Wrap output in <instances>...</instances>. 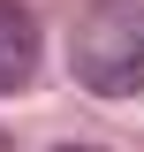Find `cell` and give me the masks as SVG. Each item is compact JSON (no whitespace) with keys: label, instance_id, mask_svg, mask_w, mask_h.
<instances>
[{"label":"cell","instance_id":"1","mask_svg":"<svg viewBox=\"0 0 144 152\" xmlns=\"http://www.w3.org/2000/svg\"><path fill=\"white\" fill-rule=\"evenodd\" d=\"M68 76L91 99H137L144 91V0H91L68 31Z\"/></svg>","mask_w":144,"mask_h":152},{"label":"cell","instance_id":"2","mask_svg":"<svg viewBox=\"0 0 144 152\" xmlns=\"http://www.w3.org/2000/svg\"><path fill=\"white\" fill-rule=\"evenodd\" d=\"M31 69H38V15L23 0H0V99L23 91Z\"/></svg>","mask_w":144,"mask_h":152}]
</instances>
